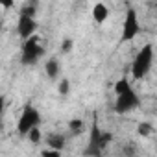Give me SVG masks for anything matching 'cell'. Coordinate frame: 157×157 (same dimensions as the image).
Returning <instances> with one entry per match:
<instances>
[{
    "instance_id": "8fae6325",
    "label": "cell",
    "mask_w": 157,
    "mask_h": 157,
    "mask_svg": "<svg viewBox=\"0 0 157 157\" xmlns=\"http://www.w3.org/2000/svg\"><path fill=\"white\" fill-rule=\"evenodd\" d=\"M68 129H70L72 135H80V133L83 131V120H82V118L70 120V122H68Z\"/></svg>"
},
{
    "instance_id": "5bb4252c",
    "label": "cell",
    "mask_w": 157,
    "mask_h": 157,
    "mask_svg": "<svg viewBox=\"0 0 157 157\" xmlns=\"http://www.w3.org/2000/svg\"><path fill=\"white\" fill-rule=\"evenodd\" d=\"M57 91H59V94H61V96H67V94H68V91H70V82L67 80V78H63V80L59 82Z\"/></svg>"
},
{
    "instance_id": "7c38bea8",
    "label": "cell",
    "mask_w": 157,
    "mask_h": 157,
    "mask_svg": "<svg viewBox=\"0 0 157 157\" xmlns=\"http://www.w3.org/2000/svg\"><path fill=\"white\" fill-rule=\"evenodd\" d=\"M137 133H139L140 137H150V135L153 133V126H151L150 122H140V124L137 126Z\"/></svg>"
},
{
    "instance_id": "d6986e66",
    "label": "cell",
    "mask_w": 157,
    "mask_h": 157,
    "mask_svg": "<svg viewBox=\"0 0 157 157\" xmlns=\"http://www.w3.org/2000/svg\"><path fill=\"white\" fill-rule=\"evenodd\" d=\"M72 46H74L72 39H65V41H63V46H61V50H63V52H70V50H72Z\"/></svg>"
},
{
    "instance_id": "9c48e42d",
    "label": "cell",
    "mask_w": 157,
    "mask_h": 157,
    "mask_svg": "<svg viewBox=\"0 0 157 157\" xmlns=\"http://www.w3.org/2000/svg\"><path fill=\"white\" fill-rule=\"evenodd\" d=\"M93 17H94V21H96L98 24L105 22V21H107V17H109V10H107V6H105V4H102V2L94 4V8H93Z\"/></svg>"
},
{
    "instance_id": "ac0fdd59",
    "label": "cell",
    "mask_w": 157,
    "mask_h": 157,
    "mask_svg": "<svg viewBox=\"0 0 157 157\" xmlns=\"http://www.w3.org/2000/svg\"><path fill=\"white\" fill-rule=\"evenodd\" d=\"M41 157H61V151H57V150H43V153H41Z\"/></svg>"
},
{
    "instance_id": "9a60e30c",
    "label": "cell",
    "mask_w": 157,
    "mask_h": 157,
    "mask_svg": "<svg viewBox=\"0 0 157 157\" xmlns=\"http://www.w3.org/2000/svg\"><path fill=\"white\" fill-rule=\"evenodd\" d=\"M35 8H37L35 2H32V4H24L22 10H21V13H22V15H30V17H33V15H35Z\"/></svg>"
},
{
    "instance_id": "2e32d148",
    "label": "cell",
    "mask_w": 157,
    "mask_h": 157,
    "mask_svg": "<svg viewBox=\"0 0 157 157\" xmlns=\"http://www.w3.org/2000/svg\"><path fill=\"white\" fill-rule=\"evenodd\" d=\"M28 139H30V142L37 144V142L41 140V131H39V128H33V129L28 133Z\"/></svg>"
},
{
    "instance_id": "3957f363",
    "label": "cell",
    "mask_w": 157,
    "mask_h": 157,
    "mask_svg": "<svg viewBox=\"0 0 157 157\" xmlns=\"http://www.w3.org/2000/svg\"><path fill=\"white\" fill-rule=\"evenodd\" d=\"M44 54V46L41 44V39L33 35L32 39L22 43V52H21V63L22 65H35Z\"/></svg>"
},
{
    "instance_id": "ba28073f",
    "label": "cell",
    "mask_w": 157,
    "mask_h": 157,
    "mask_svg": "<svg viewBox=\"0 0 157 157\" xmlns=\"http://www.w3.org/2000/svg\"><path fill=\"white\" fill-rule=\"evenodd\" d=\"M65 135H61V133H50L48 137H46V144H48V148L50 150H57V151H61L63 150V146H65Z\"/></svg>"
},
{
    "instance_id": "5b68a950",
    "label": "cell",
    "mask_w": 157,
    "mask_h": 157,
    "mask_svg": "<svg viewBox=\"0 0 157 157\" xmlns=\"http://www.w3.org/2000/svg\"><path fill=\"white\" fill-rule=\"evenodd\" d=\"M140 32V24H139V17H137V11L133 8H129L126 11V19H124V26H122V37L120 41L122 43H128V41H133Z\"/></svg>"
},
{
    "instance_id": "7a4b0ae2",
    "label": "cell",
    "mask_w": 157,
    "mask_h": 157,
    "mask_svg": "<svg viewBox=\"0 0 157 157\" xmlns=\"http://www.w3.org/2000/svg\"><path fill=\"white\" fill-rule=\"evenodd\" d=\"M151 63H153V46L144 44L137 52V56L133 59V65H131V74H133L135 80H142V78L150 72Z\"/></svg>"
},
{
    "instance_id": "8992f818",
    "label": "cell",
    "mask_w": 157,
    "mask_h": 157,
    "mask_svg": "<svg viewBox=\"0 0 157 157\" xmlns=\"http://www.w3.org/2000/svg\"><path fill=\"white\" fill-rule=\"evenodd\" d=\"M139 105H140V98H139V94H137L133 89H129V91H126V93H122V94H117L115 111H117L118 115L129 113V111L137 109Z\"/></svg>"
},
{
    "instance_id": "52a82bcc",
    "label": "cell",
    "mask_w": 157,
    "mask_h": 157,
    "mask_svg": "<svg viewBox=\"0 0 157 157\" xmlns=\"http://www.w3.org/2000/svg\"><path fill=\"white\" fill-rule=\"evenodd\" d=\"M35 30H37V22L33 17L30 15H22L19 13V22H17V33L22 41H28L35 35Z\"/></svg>"
},
{
    "instance_id": "e0dca14e",
    "label": "cell",
    "mask_w": 157,
    "mask_h": 157,
    "mask_svg": "<svg viewBox=\"0 0 157 157\" xmlns=\"http://www.w3.org/2000/svg\"><path fill=\"white\" fill-rule=\"evenodd\" d=\"M124 153H126L128 157H133V155L137 153V146H135V142H128L126 148H124Z\"/></svg>"
},
{
    "instance_id": "6da1fadb",
    "label": "cell",
    "mask_w": 157,
    "mask_h": 157,
    "mask_svg": "<svg viewBox=\"0 0 157 157\" xmlns=\"http://www.w3.org/2000/svg\"><path fill=\"white\" fill-rule=\"evenodd\" d=\"M111 139H113V135L109 131H102L98 122L93 120V126L89 131V140H87V146L83 150V157H102L104 150L107 148Z\"/></svg>"
},
{
    "instance_id": "277c9868",
    "label": "cell",
    "mask_w": 157,
    "mask_h": 157,
    "mask_svg": "<svg viewBox=\"0 0 157 157\" xmlns=\"http://www.w3.org/2000/svg\"><path fill=\"white\" fill-rule=\"evenodd\" d=\"M39 122H41L39 111H37L32 104H28V105H24V109H22V113H21V117H19L17 131H19L21 135H28L33 128L39 126Z\"/></svg>"
},
{
    "instance_id": "4fadbf2b",
    "label": "cell",
    "mask_w": 157,
    "mask_h": 157,
    "mask_svg": "<svg viewBox=\"0 0 157 157\" xmlns=\"http://www.w3.org/2000/svg\"><path fill=\"white\" fill-rule=\"evenodd\" d=\"M131 89V85H129V82H128V78H120V80L115 83V93L117 94H122V93H126V91H129Z\"/></svg>"
},
{
    "instance_id": "30bf717a",
    "label": "cell",
    "mask_w": 157,
    "mask_h": 157,
    "mask_svg": "<svg viewBox=\"0 0 157 157\" xmlns=\"http://www.w3.org/2000/svg\"><path fill=\"white\" fill-rule=\"evenodd\" d=\"M44 70H46V74H48V78H57V74H59V70H61V67H59V61L56 59V57H50L48 61H46V65H44Z\"/></svg>"
}]
</instances>
